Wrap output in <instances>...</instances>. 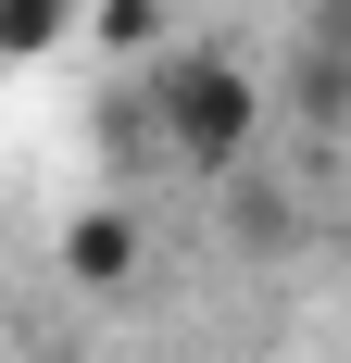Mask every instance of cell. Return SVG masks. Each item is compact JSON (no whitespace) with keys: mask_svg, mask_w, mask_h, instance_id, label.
Instances as JSON below:
<instances>
[{"mask_svg":"<svg viewBox=\"0 0 351 363\" xmlns=\"http://www.w3.org/2000/svg\"><path fill=\"white\" fill-rule=\"evenodd\" d=\"M226 213H239V238H251V251H288V188H264L251 163L226 176Z\"/></svg>","mask_w":351,"mask_h":363,"instance_id":"277c9868","label":"cell"},{"mask_svg":"<svg viewBox=\"0 0 351 363\" xmlns=\"http://www.w3.org/2000/svg\"><path fill=\"white\" fill-rule=\"evenodd\" d=\"M63 276H75V289H126V276H139V213L88 201V213L63 225Z\"/></svg>","mask_w":351,"mask_h":363,"instance_id":"7a4b0ae2","label":"cell"},{"mask_svg":"<svg viewBox=\"0 0 351 363\" xmlns=\"http://www.w3.org/2000/svg\"><path fill=\"white\" fill-rule=\"evenodd\" d=\"M151 138H163L188 176H239L251 150H264V88H251V63H226V50H163V63H151Z\"/></svg>","mask_w":351,"mask_h":363,"instance_id":"6da1fadb","label":"cell"},{"mask_svg":"<svg viewBox=\"0 0 351 363\" xmlns=\"http://www.w3.org/2000/svg\"><path fill=\"white\" fill-rule=\"evenodd\" d=\"M75 26H101V50H151L163 38V0H88Z\"/></svg>","mask_w":351,"mask_h":363,"instance_id":"5b68a950","label":"cell"},{"mask_svg":"<svg viewBox=\"0 0 351 363\" xmlns=\"http://www.w3.org/2000/svg\"><path fill=\"white\" fill-rule=\"evenodd\" d=\"M75 13H88V0H0V50L38 63V50H63V38H75Z\"/></svg>","mask_w":351,"mask_h":363,"instance_id":"3957f363","label":"cell"}]
</instances>
